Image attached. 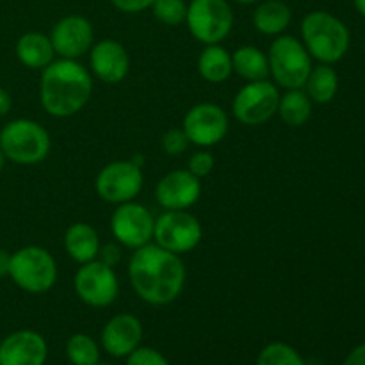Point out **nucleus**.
<instances>
[{
    "instance_id": "nucleus-1",
    "label": "nucleus",
    "mask_w": 365,
    "mask_h": 365,
    "mask_svg": "<svg viewBox=\"0 0 365 365\" xmlns=\"http://www.w3.org/2000/svg\"><path fill=\"white\" fill-rule=\"evenodd\" d=\"M128 278L143 302L153 307H166L182 294L187 273L180 255L160 248L155 242H148L132 253Z\"/></svg>"
},
{
    "instance_id": "nucleus-2",
    "label": "nucleus",
    "mask_w": 365,
    "mask_h": 365,
    "mask_svg": "<svg viewBox=\"0 0 365 365\" xmlns=\"http://www.w3.org/2000/svg\"><path fill=\"white\" fill-rule=\"evenodd\" d=\"M93 95V77L75 59H53L41 70L39 102L46 114L70 118L88 106Z\"/></svg>"
},
{
    "instance_id": "nucleus-3",
    "label": "nucleus",
    "mask_w": 365,
    "mask_h": 365,
    "mask_svg": "<svg viewBox=\"0 0 365 365\" xmlns=\"http://www.w3.org/2000/svg\"><path fill=\"white\" fill-rule=\"evenodd\" d=\"M302 43L310 57L335 64L348 53L351 34L342 20L328 11H310L302 20Z\"/></svg>"
},
{
    "instance_id": "nucleus-4",
    "label": "nucleus",
    "mask_w": 365,
    "mask_h": 365,
    "mask_svg": "<svg viewBox=\"0 0 365 365\" xmlns=\"http://www.w3.org/2000/svg\"><path fill=\"white\" fill-rule=\"evenodd\" d=\"M0 148L11 163L32 166L48 157L52 141L48 130L38 121L18 118L0 130Z\"/></svg>"
},
{
    "instance_id": "nucleus-5",
    "label": "nucleus",
    "mask_w": 365,
    "mask_h": 365,
    "mask_svg": "<svg viewBox=\"0 0 365 365\" xmlns=\"http://www.w3.org/2000/svg\"><path fill=\"white\" fill-rule=\"evenodd\" d=\"M269 77L284 89H302L312 70V57L305 45L294 36L280 34L273 39L267 52Z\"/></svg>"
},
{
    "instance_id": "nucleus-6",
    "label": "nucleus",
    "mask_w": 365,
    "mask_h": 365,
    "mask_svg": "<svg viewBox=\"0 0 365 365\" xmlns=\"http://www.w3.org/2000/svg\"><path fill=\"white\" fill-rule=\"evenodd\" d=\"M9 277L29 294L48 292L57 282V262L41 246H24L11 255Z\"/></svg>"
},
{
    "instance_id": "nucleus-7",
    "label": "nucleus",
    "mask_w": 365,
    "mask_h": 365,
    "mask_svg": "<svg viewBox=\"0 0 365 365\" xmlns=\"http://www.w3.org/2000/svg\"><path fill=\"white\" fill-rule=\"evenodd\" d=\"M185 25L196 41L217 45L232 32L234 11L228 0H191L187 4Z\"/></svg>"
},
{
    "instance_id": "nucleus-8",
    "label": "nucleus",
    "mask_w": 365,
    "mask_h": 365,
    "mask_svg": "<svg viewBox=\"0 0 365 365\" xmlns=\"http://www.w3.org/2000/svg\"><path fill=\"white\" fill-rule=\"evenodd\" d=\"M280 102V89L271 81L248 82L235 93L232 100V113L239 123L246 127H259L277 114Z\"/></svg>"
},
{
    "instance_id": "nucleus-9",
    "label": "nucleus",
    "mask_w": 365,
    "mask_h": 365,
    "mask_svg": "<svg viewBox=\"0 0 365 365\" xmlns=\"http://www.w3.org/2000/svg\"><path fill=\"white\" fill-rule=\"evenodd\" d=\"M77 298L93 309L110 307L120 296V280L114 267L106 266L98 259L81 264L73 277Z\"/></svg>"
},
{
    "instance_id": "nucleus-10",
    "label": "nucleus",
    "mask_w": 365,
    "mask_h": 365,
    "mask_svg": "<svg viewBox=\"0 0 365 365\" xmlns=\"http://www.w3.org/2000/svg\"><path fill=\"white\" fill-rule=\"evenodd\" d=\"M203 228L198 217L187 210H166L155 220L153 242L177 255L192 252L202 242Z\"/></svg>"
},
{
    "instance_id": "nucleus-11",
    "label": "nucleus",
    "mask_w": 365,
    "mask_h": 365,
    "mask_svg": "<svg viewBox=\"0 0 365 365\" xmlns=\"http://www.w3.org/2000/svg\"><path fill=\"white\" fill-rule=\"evenodd\" d=\"M143 184V170L132 159L106 164L95 178L96 195L113 205L135 200V196L141 192Z\"/></svg>"
},
{
    "instance_id": "nucleus-12",
    "label": "nucleus",
    "mask_w": 365,
    "mask_h": 365,
    "mask_svg": "<svg viewBox=\"0 0 365 365\" xmlns=\"http://www.w3.org/2000/svg\"><path fill=\"white\" fill-rule=\"evenodd\" d=\"M228 116L225 109L217 103L202 102L192 106L185 113L182 121V130L187 135L191 145L200 148L216 146L227 138L228 134Z\"/></svg>"
},
{
    "instance_id": "nucleus-13",
    "label": "nucleus",
    "mask_w": 365,
    "mask_h": 365,
    "mask_svg": "<svg viewBox=\"0 0 365 365\" xmlns=\"http://www.w3.org/2000/svg\"><path fill=\"white\" fill-rule=\"evenodd\" d=\"M152 212L138 202L120 203L110 216V232L121 246L128 250H138L153 241Z\"/></svg>"
},
{
    "instance_id": "nucleus-14",
    "label": "nucleus",
    "mask_w": 365,
    "mask_h": 365,
    "mask_svg": "<svg viewBox=\"0 0 365 365\" xmlns=\"http://www.w3.org/2000/svg\"><path fill=\"white\" fill-rule=\"evenodd\" d=\"M50 41H52L56 56L63 59H75L82 57L91 50L95 43V31L91 21L82 14H68L63 16L50 31Z\"/></svg>"
},
{
    "instance_id": "nucleus-15",
    "label": "nucleus",
    "mask_w": 365,
    "mask_h": 365,
    "mask_svg": "<svg viewBox=\"0 0 365 365\" xmlns=\"http://www.w3.org/2000/svg\"><path fill=\"white\" fill-rule=\"evenodd\" d=\"M143 324L134 314H116L100 334V348L113 359H127L143 342Z\"/></svg>"
},
{
    "instance_id": "nucleus-16",
    "label": "nucleus",
    "mask_w": 365,
    "mask_h": 365,
    "mask_svg": "<svg viewBox=\"0 0 365 365\" xmlns=\"http://www.w3.org/2000/svg\"><path fill=\"white\" fill-rule=\"evenodd\" d=\"M202 195V182L189 170H175L164 175L155 185L157 203L164 210H187Z\"/></svg>"
},
{
    "instance_id": "nucleus-17",
    "label": "nucleus",
    "mask_w": 365,
    "mask_h": 365,
    "mask_svg": "<svg viewBox=\"0 0 365 365\" xmlns=\"http://www.w3.org/2000/svg\"><path fill=\"white\" fill-rule=\"evenodd\" d=\"M89 68L98 81L106 84H120L130 70L127 48L116 39H100L89 50Z\"/></svg>"
},
{
    "instance_id": "nucleus-18",
    "label": "nucleus",
    "mask_w": 365,
    "mask_h": 365,
    "mask_svg": "<svg viewBox=\"0 0 365 365\" xmlns=\"http://www.w3.org/2000/svg\"><path fill=\"white\" fill-rule=\"evenodd\" d=\"M48 344L34 330H16L0 341V365H45Z\"/></svg>"
},
{
    "instance_id": "nucleus-19",
    "label": "nucleus",
    "mask_w": 365,
    "mask_h": 365,
    "mask_svg": "<svg viewBox=\"0 0 365 365\" xmlns=\"http://www.w3.org/2000/svg\"><path fill=\"white\" fill-rule=\"evenodd\" d=\"M100 235L89 223H73L64 232V250L77 264L98 259Z\"/></svg>"
},
{
    "instance_id": "nucleus-20",
    "label": "nucleus",
    "mask_w": 365,
    "mask_h": 365,
    "mask_svg": "<svg viewBox=\"0 0 365 365\" xmlns=\"http://www.w3.org/2000/svg\"><path fill=\"white\" fill-rule=\"evenodd\" d=\"M292 21V9L284 0H264L253 11V27L264 36H280Z\"/></svg>"
},
{
    "instance_id": "nucleus-21",
    "label": "nucleus",
    "mask_w": 365,
    "mask_h": 365,
    "mask_svg": "<svg viewBox=\"0 0 365 365\" xmlns=\"http://www.w3.org/2000/svg\"><path fill=\"white\" fill-rule=\"evenodd\" d=\"M52 41L43 32H25L16 41V57L31 70H43L53 61Z\"/></svg>"
},
{
    "instance_id": "nucleus-22",
    "label": "nucleus",
    "mask_w": 365,
    "mask_h": 365,
    "mask_svg": "<svg viewBox=\"0 0 365 365\" xmlns=\"http://www.w3.org/2000/svg\"><path fill=\"white\" fill-rule=\"evenodd\" d=\"M232 71L246 82L266 81L269 77L267 53L253 45H242L232 53Z\"/></svg>"
},
{
    "instance_id": "nucleus-23",
    "label": "nucleus",
    "mask_w": 365,
    "mask_h": 365,
    "mask_svg": "<svg viewBox=\"0 0 365 365\" xmlns=\"http://www.w3.org/2000/svg\"><path fill=\"white\" fill-rule=\"evenodd\" d=\"M198 71L203 81L210 84H221L227 81L232 71V53L221 43L217 45H205L198 57Z\"/></svg>"
},
{
    "instance_id": "nucleus-24",
    "label": "nucleus",
    "mask_w": 365,
    "mask_h": 365,
    "mask_svg": "<svg viewBox=\"0 0 365 365\" xmlns=\"http://www.w3.org/2000/svg\"><path fill=\"white\" fill-rule=\"evenodd\" d=\"M309 98L316 103H330L339 91V75L331 64H317L310 70L309 78L303 86Z\"/></svg>"
},
{
    "instance_id": "nucleus-25",
    "label": "nucleus",
    "mask_w": 365,
    "mask_h": 365,
    "mask_svg": "<svg viewBox=\"0 0 365 365\" xmlns=\"http://www.w3.org/2000/svg\"><path fill=\"white\" fill-rule=\"evenodd\" d=\"M278 116L289 127H303L312 116V100L305 89H285L278 102Z\"/></svg>"
},
{
    "instance_id": "nucleus-26",
    "label": "nucleus",
    "mask_w": 365,
    "mask_h": 365,
    "mask_svg": "<svg viewBox=\"0 0 365 365\" xmlns=\"http://www.w3.org/2000/svg\"><path fill=\"white\" fill-rule=\"evenodd\" d=\"M64 351L71 365H96L100 362V344L88 334L71 335Z\"/></svg>"
},
{
    "instance_id": "nucleus-27",
    "label": "nucleus",
    "mask_w": 365,
    "mask_h": 365,
    "mask_svg": "<svg viewBox=\"0 0 365 365\" xmlns=\"http://www.w3.org/2000/svg\"><path fill=\"white\" fill-rule=\"evenodd\" d=\"M255 365H307L303 356L285 342H269L260 349Z\"/></svg>"
},
{
    "instance_id": "nucleus-28",
    "label": "nucleus",
    "mask_w": 365,
    "mask_h": 365,
    "mask_svg": "<svg viewBox=\"0 0 365 365\" xmlns=\"http://www.w3.org/2000/svg\"><path fill=\"white\" fill-rule=\"evenodd\" d=\"M150 9L160 24L178 27V25L185 24L187 2L185 0H155Z\"/></svg>"
},
{
    "instance_id": "nucleus-29",
    "label": "nucleus",
    "mask_w": 365,
    "mask_h": 365,
    "mask_svg": "<svg viewBox=\"0 0 365 365\" xmlns=\"http://www.w3.org/2000/svg\"><path fill=\"white\" fill-rule=\"evenodd\" d=\"M189 139L185 135V132L182 128H170L168 132H164L163 139H160V146H163L164 153L170 157H178L189 148Z\"/></svg>"
},
{
    "instance_id": "nucleus-30",
    "label": "nucleus",
    "mask_w": 365,
    "mask_h": 365,
    "mask_svg": "<svg viewBox=\"0 0 365 365\" xmlns=\"http://www.w3.org/2000/svg\"><path fill=\"white\" fill-rule=\"evenodd\" d=\"M125 365H170V362H168V359L159 349L148 348V346H139L138 349H134L127 356Z\"/></svg>"
},
{
    "instance_id": "nucleus-31",
    "label": "nucleus",
    "mask_w": 365,
    "mask_h": 365,
    "mask_svg": "<svg viewBox=\"0 0 365 365\" xmlns=\"http://www.w3.org/2000/svg\"><path fill=\"white\" fill-rule=\"evenodd\" d=\"M187 170L198 178H203L207 177V175H210V171L214 170L212 153L207 152V150H198V152H195L191 157H189Z\"/></svg>"
},
{
    "instance_id": "nucleus-32",
    "label": "nucleus",
    "mask_w": 365,
    "mask_h": 365,
    "mask_svg": "<svg viewBox=\"0 0 365 365\" xmlns=\"http://www.w3.org/2000/svg\"><path fill=\"white\" fill-rule=\"evenodd\" d=\"M153 2H155V0H110V4H113L118 11L127 14L143 13V11L150 9Z\"/></svg>"
},
{
    "instance_id": "nucleus-33",
    "label": "nucleus",
    "mask_w": 365,
    "mask_h": 365,
    "mask_svg": "<svg viewBox=\"0 0 365 365\" xmlns=\"http://www.w3.org/2000/svg\"><path fill=\"white\" fill-rule=\"evenodd\" d=\"M98 260H100V262L106 264V266L116 267L118 264L121 262V248L118 245H114V242H109V245L100 246Z\"/></svg>"
},
{
    "instance_id": "nucleus-34",
    "label": "nucleus",
    "mask_w": 365,
    "mask_h": 365,
    "mask_svg": "<svg viewBox=\"0 0 365 365\" xmlns=\"http://www.w3.org/2000/svg\"><path fill=\"white\" fill-rule=\"evenodd\" d=\"M342 365H365V344L356 346L348 356H346Z\"/></svg>"
},
{
    "instance_id": "nucleus-35",
    "label": "nucleus",
    "mask_w": 365,
    "mask_h": 365,
    "mask_svg": "<svg viewBox=\"0 0 365 365\" xmlns=\"http://www.w3.org/2000/svg\"><path fill=\"white\" fill-rule=\"evenodd\" d=\"M11 107H13V98H11L9 91L4 88H0V118L7 116L11 110Z\"/></svg>"
},
{
    "instance_id": "nucleus-36",
    "label": "nucleus",
    "mask_w": 365,
    "mask_h": 365,
    "mask_svg": "<svg viewBox=\"0 0 365 365\" xmlns=\"http://www.w3.org/2000/svg\"><path fill=\"white\" fill-rule=\"evenodd\" d=\"M9 264H11V253L0 248V278L9 277Z\"/></svg>"
},
{
    "instance_id": "nucleus-37",
    "label": "nucleus",
    "mask_w": 365,
    "mask_h": 365,
    "mask_svg": "<svg viewBox=\"0 0 365 365\" xmlns=\"http://www.w3.org/2000/svg\"><path fill=\"white\" fill-rule=\"evenodd\" d=\"M353 2H355L356 11L365 18V0H353Z\"/></svg>"
},
{
    "instance_id": "nucleus-38",
    "label": "nucleus",
    "mask_w": 365,
    "mask_h": 365,
    "mask_svg": "<svg viewBox=\"0 0 365 365\" xmlns=\"http://www.w3.org/2000/svg\"><path fill=\"white\" fill-rule=\"evenodd\" d=\"M235 4H241V6H252V4H257L259 0H232Z\"/></svg>"
},
{
    "instance_id": "nucleus-39",
    "label": "nucleus",
    "mask_w": 365,
    "mask_h": 365,
    "mask_svg": "<svg viewBox=\"0 0 365 365\" xmlns=\"http://www.w3.org/2000/svg\"><path fill=\"white\" fill-rule=\"evenodd\" d=\"M6 155H4V152H2V148H0V173H2V170H4V166H6Z\"/></svg>"
},
{
    "instance_id": "nucleus-40",
    "label": "nucleus",
    "mask_w": 365,
    "mask_h": 365,
    "mask_svg": "<svg viewBox=\"0 0 365 365\" xmlns=\"http://www.w3.org/2000/svg\"><path fill=\"white\" fill-rule=\"evenodd\" d=\"M96 365H113V364H103V362H98Z\"/></svg>"
},
{
    "instance_id": "nucleus-41",
    "label": "nucleus",
    "mask_w": 365,
    "mask_h": 365,
    "mask_svg": "<svg viewBox=\"0 0 365 365\" xmlns=\"http://www.w3.org/2000/svg\"><path fill=\"white\" fill-rule=\"evenodd\" d=\"M0 341H2V339H0Z\"/></svg>"
}]
</instances>
